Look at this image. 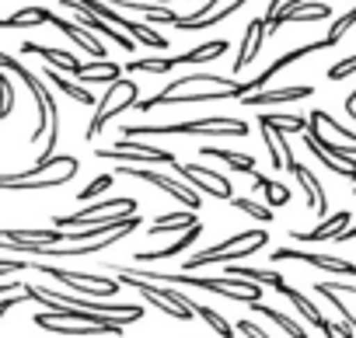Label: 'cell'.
Listing matches in <instances>:
<instances>
[{
	"instance_id": "cell-51",
	"label": "cell",
	"mask_w": 356,
	"mask_h": 338,
	"mask_svg": "<svg viewBox=\"0 0 356 338\" xmlns=\"http://www.w3.org/2000/svg\"><path fill=\"white\" fill-rule=\"evenodd\" d=\"M25 286L22 282H0V296H8V293H22Z\"/></svg>"
},
{
	"instance_id": "cell-52",
	"label": "cell",
	"mask_w": 356,
	"mask_h": 338,
	"mask_svg": "<svg viewBox=\"0 0 356 338\" xmlns=\"http://www.w3.org/2000/svg\"><path fill=\"white\" fill-rule=\"evenodd\" d=\"M283 4H286V0H269V11H266V18H273V15H276Z\"/></svg>"
},
{
	"instance_id": "cell-38",
	"label": "cell",
	"mask_w": 356,
	"mask_h": 338,
	"mask_svg": "<svg viewBox=\"0 0 356 338\" xmlns=\"http://www.w3.org/2000/svg\"><path fill=\"white\" fill-rule=\"evenodd\" d=\"M231 206H234L238 213L252 217L255 223H273V210H269V206H262V203H255L252 196H234V199H231Z\"/></svg>"
},
{
	"instance_id": "cell-34",
	"label": "cell",
	"mask_w": 356,
	"mask_h": 338,
	"mask_svg": "<svg viewBox=\"0 0 356 338\" xmlns=\"http://www.w3.org/2000/svg\"><path fill=\"white\" fill-rule=\"evenodd\" d=\"M49 15L46 8H22L8 18H0V28H35V25H49Z\"/></svg>"
},
{
	"instance_id": "cell-35",
	"label": "cell",
	"mask_w": 356,
	"mask_h": 338,
	"mask_svg": "<svg viewBox=\"0 0 356 338\" xmlns=\"http://www.w3.org/2000/svg\"><path fill=\"white\" fill-rule=\"evenodd\" d=\"M248 307H252L255 314H262V317H269V321H273L276 328H283V331H286L290 338H311L304 324H297L293 317H286V314H280V310H273V307H266L262 300H255V303H248Z\"/></svg>"
},
{
	"instance_id": "cell-30",
	"label": "cell",
	"mask_w": 356,
	"mask_h": 338,
	"mask_svg": "<svg viewBox=\"0 0 356 338\" xmlns=\"http://www.w3.org/2000/svg\"><path fill=\"white\" fill-rule=\"evenodd\" d=\"M259 126L266 129H276V133H307V119L304 115H293V112H259Z\"/></svg>"
},
{
	"instance_id": "cell-39",
	"label": "cell",
	"mask_w": 356,
	"mask_h": 338,
	"mask_svg": "<svg viewBox=\"0 0 356 338\" xmlns=\"http://www.w3.org/2000/svg\"><path fill=\"white\" fill-rule=\"evenodd\" d=\"M193 314H196V317H203V321H207V324H210V328L220 335V338H234V324H227V321H224V317H220L213 307H203V303H196V307H193Z\"/></svg>"
},
{
	"instance_id": "cell-9",
	"label": "cell",
	"mask_w": 356,
	"mask_h": 338,
	"mask_svg": "<svg viewBox=\"0 0 356 338\" xmlns=\"http://www.w3.org/2000/svg\"><path fill=\"white\" fill-rule=\"evenodd\" d=\"M98 160H115V164H175V153L171 150H161V146H147L140 140H119L115 146H98L95 150Z\"/></svg>"
},
{
	"instance_id": "cell-12",
	"label": "cell",
	"mask_w": 356,
	"mask_h": 338,
	"mask_svg": "<svg viewBox=\"0 0 356 338\" xmlns=\"http://www.w3.org/2000/svg\"><path fill=\"white\" fill-rule=\"evenodd\" d=\"M283 171H290V175L297 178V185H300V192H304L307 210H311V213H318V217H328V196H325V189H321V182L314 178L311 167H304V164L297 160V153L283 160Z\"/></svg>"
},
{
	"instance_id": "cell-43",
	"label": "cell",
	"mask_w": 356,
	"mask_h": 338,
	"mask_svg": "<svg viewBox=\"0 0 356 338\" xmlns=\"http://www.w3.org/2000/svg\"><path fill=\"white\" fill-rule=\"evenodd\" d=\"M259 129H262V140H266V150H269V160H273V171H280V167H283L280 133H276V129H266V126H259Z\"/></svg>"
},
{
	"instance_id": "cell-16",
	"label": "cell",
	"mask_w": 356,
	"mask_h": 338,
	"mask_svg": "<svg viewBox=\"0 0 356 338\" xmlns=\"http://www.w3.org/2000/svg\"><path fill=\"white\" fill-rule=\"evenodd\" d=\"M314 87L311 84H290V87H262V91H252L245 94L241 101L248 108H269V105H290V101H304L311 98Z\"/></svg>"
},
{
	"instance_id": "cell-37",
	"label": "cell",
	"mask_w": 356,
	"mask_h": 338,
	"mask_svg": "<svg viewBox=\"0 0 356 338\" xmlns=\"http://www.w3.org/2000/svg\"><path fill=\"white\" fill-rule=\"evenodd\" d=\"M280 293H283V296H286V300H290V303L297 307V314H300V317H304L307 324L321 328V321H325V317H321V310H318V307H314V303H311V300H307V296L300 293V289H293V286H283Z\"/></svg>"
},
{
	"instance_id": "cell-26",
	"label": "cell",
	"mask_w": 356,
	"mask_h": 338,
	"mask_svg": "<svg viewBox=\"0 0 356 338\" xmlns=\"http://www.w3.org/2000/svg\"><path fill=\"white\" fill-rule=\"evenodd\" d=\"M307 119H311V122H314V126H318V129L328 136V140H335V143H346V146H353V150H356V129H346V126H342V122H335V119H332L325 108H314Z\"/></svg>"
},
{
	"instance_id": "cell-14",
	"label": "cell",
	"mask_w": 356,
	"mask_h": 338,
	"mask_svg": "<svg viewBox=\"0 0 356 338\" xmlns=\"http://www.w3.org/2000/svg\"><path fill=\"white\" fill-rule=\"evenodd\" d=\"M119 276V286H129V289H136L147 303H154L161 314H168V317H175V321H193L196 314L193 310H186V307H178V303H171L168 296H161V289H157V282H147V279H136V276H126V272H115Z\"/></svg>"
},
{
	"instance_id": "cell-45",
	"label": "cell",
	"mask_w": 356,
	"mask_h": 338,
	"mask_svg": "<svg viewBox=\"0 0 356 338\" xmlns=\"http://www.w3.org/2000/svg\"><path fill=\"white\" fill-rule=\"evenodd\" d=\"M234 331H241L245 338H269V335H266V331H262L255 321H248V317H241V321L234 324Z\"/></svg>"
},
{
	"instance_id": "cell-41",
	"label": "cell",
	"mask_w": 356,
	"mask_h": 338,
	"mask_svg": "<svg viewBox=\"0 0 356 338\" xmlns=\"http://www.w3.org/2000/svg\"><path fill=\"white\" fill-rule=\"evenodd\" d=\"M11 108H15V84H11L8 70H0V126L11 115Z\"/></svg>"
},
{
	"instance_id": "cell-54",
	"label": "cell",
	"mask_w": 356,
	"mask_h": 338,
	"mask_svg": "<svg viewBox=\"0 0 356 338\" xmlns=\"http://www.w3.org/2000/svg\"><path fill=\"white\" fill-rule=\"evenodd\" d=\"M157 4H171V0H157Z\"/></svg>"
},
{
	"instance_id": "cell-44",
	"label": "cell",
	"mask_w": 356,
	"mask_h": 338,
	"mask_svg": "<svg viewBox=\"0 0 356 338\" xmlns=\"http://www.w3.org/2000/svg\"><path fill=\"white\" fill-rule=\"evenodd\" d=\"M356 74V56H346V60H339L335 67H328V81H346V77H353Z\"/></svg>"
},
{
	"instance_id": "cell-4",
	"label": "cell",
	"mask_w": 356,
	"mask_h": 338,
	"mask_svg": "<svg viewBox=\"0 0 356 338\" xmlns=\"http://www.w3.org/2000/svg\"><path fill=\"white\" fill-rule=\"evenodd\" d=\"M63 8H84V11H91L95 18H102V22H108V25H115L119 32H126L129 39H136L140 46H150V49H157V53H164L168 49V39L161 35V32H154L147 22H133V18H122L112 4H102V0H60Z\"/></svg>"
},
{
	"instance_id": "cell-18",
	"label": "cell",
	"mask_w": 356,
	"mask_h": 338,
	"mask_svg": "<svg viewBox=\"0 0 356 338\" xmlns=\"http://www.w3.org/2000/svg\"><path fill=\"white\" fill-rule=\"evenodd\" d=\"M266 18H252L248 25H245V39H241V49H238V56H234V74H241L245 67H252L255 60H259V53H262V42H266Z\"/></svg>"
},
{
	"instance_id": "cell-11",
	"label": "cell",
	"mask_w": 356,
	"mask_h": 338,
	"mask_svg": "<svg viewBox=\"0 0 356 338\" xmlns=\"http://www.w3.org/2000/svg\"><path fill=\"white\" fill-rule=\"evenodd\" d=\"M273 262H304V265H314V269H325V272H335V276H356V265L339 258V255H328V251H297V248H276L269 251Z\"/></svg>"
},
{
	"instance_id": "cell-33",
	"label": "cell",
	"mask_w": 356,
	"mask_h": 338,
	"mask_svg": "<svg viewBox=\"0 0 356 338\" xmlns=\"http://www.w3.org/2000/svg\"><path fill=\"white\" fill-rule=\"evenodd\" d=\"M178 67V60L175 56H133V60H126V74H168V70H175Z\"/></svg>"
},
{
	"instance_id": "cell-5",
	"label": "cell",
	"mask_w": 356,
	"mask_h": 338,
	"mask_svg": "<svg viewBox=\"0 0 356 338\" xmlns=\"http://www.w3.org/2000/svg\"><path fill=\"white\" fill-rule=\"evenodd\" d=\"M136 101H140V84H136L133 77H119V81H112V84L105 87V98L95 105V115H91L88 129H84V140H98L102 129H105V122H112L119 112L133 108Z\"/></svg>"
},
{
	"instance_id": "cell-22",
	"label": "cell",
	"mask_w": 356,
	"mask_h": 338,
	"mask_svg": "<svg viewBox=\"0 0 356 338\" xmlns=\"http://www.w3.org/2000/svg\"><path fill=\"white\" fill-rule=\"evenodd\" d=\"M349 213L346 210H339V213H332L321 227H314V230H290V237L293 241H300V244H318V241H335L346 227H349Z\"/></svg>"
},
{
	"instance_id": "cell-47",
	"label": "cell",
	"mask_w": 356,
	"mask_h": 338,
	"mask_svg": "<svg viewBox=\"0 0 356 338\" xmlns=\"http://www.w3.org/2000/svg\"><path fill=\"white\" fill-rule=\"evenodd\" d=\"M22 300H29V296H25V289H22V293H8V296H0V317H4L11 307H18Z\"/></svg>"
},
{
	"instance_id": "cell-3",
	"label": "cell",
	"mask_w": 356,
	"mask_h": 338,
	"mask_svg": "<svg viewBox=\"0 0 356 338\" xmlns=\"http://www.w3.org/2000/svg\"><path fill=\"white\" fill-rule=\"evenodd\" d=\"M266 244H269V234L255 227V230L234 234V237H227V241H220V244H213V248H207V251L189 255L186 265H182V272H196V269H207V265H231V262H238V258H248V255L262 251Z\"/></svg>"
},
{
	"instance_id": "cell-20",
	"label": "cell",
	"mask_w": 356,
	"mask_h": 338,
	"mask_svg": "<svg viewBox=\"0 0 356 338\" xmlns=\"http://www.w3.org/2000/svg\"><path fill=\"white\" fill-rule=\"evenodd\" d=\"M70 11H74V22H81L84 28H91L95 35H105V39H108V42H115L119 49H126V53H133V42H136V39H129L126 32H119L115 25H108V22H102V18H95V15H91V11H84V8H70ZM133 56H136V53H133Z\"/></svg>"
},
{
	"instance_id": "cell-40",
	"label": "cell",
	"mask_w": 356,
	"mask_h": 338,
	"mask_svg": "<svg viewBox=\"0 0 356 338\" xmlns=\"http://www.w3.org/2000/svg\"><path fill=\"white\" fill-rule=\"evenodd\" d=\"M353 25H356V8H353V11H346L342 18H335V22H332V28H328L325 42H328V46H339V42L346 39V32H349Z\"/></svg>"
},
{
	"instance_id": "cell-36",
	"label": "cell",
	"mask_w": 356,
	"mask_h": 338,
	"mask_svg": "<svg viewBox=\"0 0 356 338\" xmlns=\"http://www.w3.org/2000/svg\"><path fill=\"white\" fill-rule=\"evenodd\" d=\"M42 81H46V84H56V87H60V91H63L67 98H74L77 105H95V98H91V91H88V87H81V84L67 81V77H63L60 70H53V67H49V70L42 74Z\"/></svg>"
},
{
	"instance_id": "cell-2",
	"label": "cell",
	"mask_w": 356,
	"mask_h": 338,
	"mask_svg": "<svg viewBox=\"0 0 356 338\" xmlns=\"http://www.w3.org/2000/svg\"><path fill=\"white\" fill-rule=\"evenodd\" d=\"M126 140H140V136H224V140H238L248 136V122L234 119V115H210V119H189V122H161V126H122Z\"/></svg>"
},
{
	"instance_id": "cell-49",
	"label": "cell",
	"mask_w": 356,
	"mask_h": 338,
	"mask_svg": "<svg viewBox=\"0 0 356 338\" xmlns=\"http://www.w3.org/2000/svg\"><path fill=\"white\" fill-rule=\"evenodd\" d=\"M22 67V60H15V56H4V53H0V70H8V74H15Z\"/></svg>"
},
{
	"instance_id": "cell-17",
	"label": "cell",
	"mask_w": 356,
	"mask_h": 338,
	"mask_svg": "<svg viewBox=\"0 0 356 338\" xmlns=\"http://www.w3.org/2000/svg\"><path fill=\"white\" fill-rule=\"evenodd\" d=\"M49 25L56 28V32H63L81 53H88V56H95V60H108V53H105V46L95 39V32L91 28H84L81 22H67V18H60V15H49Z\"/></svg>"
},
{
	"instance_id": "cell-24",
	"label": "cell",
	"mask_w": 356,
	"mask_h": 338,
	"mask_svg": "<svg viewBox=\"0 0 356 338\" xmlns=\"http://www.w3.org/2000/svg\"><path fill=\"white\" fill-rule=\"evenodd\" d=\"M203 157H217L220 164H227L231 171H241V175H255L259 171V164L252 153H241V150H227V146H213V143H203L200 146Z\"/></svg>"
},
{
	"instance_id": "cell-7",
	"label": "cell",
	"mask_w": 356,
	"mask_h": 338,
	"mask_svg": "<svg viewBox=\"0 0 356 338\" xmlns=\"http://www.w3.org/2000/svg\"><path fill=\"white\" fill-rule=\"evenodd\" d=\"M112 175H126V178H140V182H147V185H154V189H161L164 196H171V199H178L186 210H200L203 206V192H196L189 182H182L178 175H164V171H154V167H133V164H126V167H115Z\"/></svg>"
},
{
	"instance_id": "cell-19",
	"label": "cell",
	"mask_w": 356,
	"mask_h": 338,
	"mask_svg": "<svg viewBox=\"0 0 356 338\" xmlns=\"http://www.w3.org/2000/svg\"><path fill=\"white\" fill-rule=\"evenodd\" d=\"M108 4L115 8V11H136V15H143L147 18V25H175L178 22V15L168 8V4H157V0H108Z\"/></svg>"
},
{
	"instance_id": "cell-27",
	"label": "cell",
	"mask_w": 356,
	"mask_h": 338,
	"mask_svg": "<svg viewBox=\"0 0 356 338\" xmlns=\"http://www.w3.org/2000/svg\"><path fill=\"white\" fill-rule=\"evenodd\" d=\"M200 220H196V210H178V213H161L150 227H147V234L150 237H161V234H168V230H189V227H196Z\"/></svg>"
},
{
	"instance_id": "cell-50",
	"label": "cell",
	"mask_w": 356,
	"mask_h": 338,
	"mask_svg": "<svg viewBox=\"0 0 356 338\" xmlns=\"http://www.w3.org/2000/svg\"><path fill=\"white\" fill-rule=\"evenodd\" d=\"M335 241H339V244H349V241H356V223H353V227H346V230H342Z\"/></svg>"
},
{
	"instance_id": "cell-53",
	"label": "cell",
	"mask_w": 356,
	"mask_h": 338,
	"mask_svg": "<svg viewBox=\"0 0 356 338\" xmlns=\"http://www.w3.org/2000/svg\"><path fill=\"white\" fill-rule=\"evenodd\" d=\"M321 331H325V338H339L335 328H332V321H321Z\"/></svg>"
},
{
	"instance_id": "cell-42",
	"label": "cell",
	"mask_w": 356,
	"mask_h": 338,
	"mask_svg": "<svg viewBox=\"0 0 356 338\" xmlns=\"http://www.w3.org/2000/svg\"><path fill=\"white\" fill-rule=\"evenodd\" d=\"M112 182H115V175H108V171H105V175H98L95 182H88V185L81 189V196H77V199H81V203H95L102 192H108V189H112Z\"/></svg>"
},
{
	"instance_id": "cell-25",
	"label": "cell",
	"mask_w": 356,
	"mask_h": 338,
	"mask_svg": "<svg viewBox=\"0 0 356 338\" xmlns=\"http://www.w3.org/2000/svg\"><path fill=\"white\" fill-rule=\"evenodd\" d=\"M224 276H231V279H248V282L269 286V289H276V293L286 286V282H283V276H280L276 269H252V265H238V262L224 265Z\"/></svg>"
},
{
	"instance_id": "cell-13",
	"label": "cell",
	"mask_w": 356,
	"mask_h": 338,
	"mask_svg": "<svg viewBox=\"0 0 356 338\" xmlns=\"http://www.w3.org/2000/svg\"><path fill=\"white\" fill-rule=\"evenodd\" d=\"M325 18H332V4H321V0H286L273 18H266V28L276 32L286 22H325Z\"/></svg>"
},
{
	"instance_id": "cell-6",
	"label": "cell",
	"mask_w": 356,
	"mask_h": 338,
	"mask_svg": "<svg viewBox=\"0 0 356 338\" xmlns=\"http://www.w3.org/2000/svg\"><path fill=\"white\" fill-rule=\"evenodd\" d=\"M35 269H39L46 279H56L60 286H67V289L77 293V296L112 300V296L119 293V279H105V276H91V272H70V269H60V265H49V262H35Z\"/></svg>"
},
{
	"instance_id": "cell-21",
	"label": "cell",
	"mask_w": 356,
	"mask_h": 338,
	"mask_svg": "<svg viewBox=\"0 0 356 338\" xmlns=\"http://www.w3.org/2000/svg\"><path fill=\"white\" fill-rule=\"evenodd\" d=\"M22 53H32V56H42L53 70H60V74H70V77H77L81 74V60L74 56V53H67V49H53V46H39V42H25L22 46Z\"/></svg>"
},
{
	"instance_id": "cell-28",
	"label": "cell",
	"mask_w": 356,
	"mask_h": 338,
	"mask_svg": "<svg viewBox=\"0 0 356 338\" xmlns=\"http://www.w3.org/2000/svg\"><path fill=\"white\" fill-rule=\"evenodd\" d=\"M200 234H203V223H196V227L182 230V237H178L171 248H164V251H136L133 258H136V262H161V258H175V255H182L186 248H193V244L200 241Z\"/></svg>"
},
{
	"instance_id": "cell-48",
	"label": "cell",
	"mask_w": 356,
	"mask_h": 338,
	"mask_svg": "<svg viewBox=\"0 0 356 338\" xmlns=\"http://www.w3.org/2000/svg\"><path fill=\"white\" fill-rule=\"evenodd\" d=\"M200 4H203V8H200L196 15H186V18H207V15H213V11H217V4H220V0H200Z\"/></svg>"
},
{
	"instance_id": "cell-31",
	"label": "cell",
	"mask_w": 356,
	"mask_h": 338,
	"mask_svg": "<svg viewBox=\"0 0 356 338\" xmlns=\"http://www.w3.org/2000/svg\"><path fill=\"white\" fill-rule=\"evenodd\" d=\"M252 189L255 192H266L262 199H266V206L269 210H280V206H290V199H293V192L283 185V182H273V178H266V175H252Z\"/></svg>"
},
{
	"instance_id": "cell-8",
	"label": "cell",
	"mask_w": 356,
	"mask_h": 338,
	"mask_svg": "<svg viewBox=\"0 0 356 338\" xmlns=\"http://www.w3.org/2000/svg\"><path fill=\"white\" fill-rule=\"evenodd\" d=\"M175 167V175L182 178V182H189L196 192H203V196H213V199H220V203H231L234 199V185H231V178L227 175H220L217 167H203V164H196V160H186V164H171Z\"/></svg>"
},
{
	"instance_id": "cell-46",
	"label": "cell",
	"mask_w": 356,
	"mask_h": 338,
	"mask_svg": "<svg viewBox=\"0 0 356 338\" xmlns=\"http://www.w3.org/2000/svg\"><path fill=\"white\" fill-rule=\"evenodd\" d=\"M29 262L25 258H0V276H11V272H25Z\"/></svg>"
},
{
	"instance_id": "cell-1",
	"label": "cell",
	"mask_w": 356,
	"mask_h": 338,
	"mask_svg": "<svg viewBox=\"0 0 356 338\" xmlns=\"http://www.w3.org/2000/svg\"><path fill=\"white\" fill-rule=\"evenodd\" d=\"M248 94V81H234V77H220V74H186L175 77L171 84H164L154 98L136 101L133 108L150 112L161 105H200V101H241Z\"/></svg>"
},
{
	"instance_id": "cell-15",
	"label": "cell",
	"mask_w": 356,
	"mask_h": 338,
	"mask_svg": "<svg viewBox=\"0 0 356 338\" xmlns=\"http://www.w3.org/2000/svg\"><path fill=\"white\" fill-rule=\"evenodd\" d=\"M321 49H332V46H328L325 39H314V42H304V46H297V49L283 53V56H280V60H273V63H269V67H266L259 77H252V81H248V94H252V91H262V87H266V84H269V81L280 74V70H286V67L300 63L304 56H311V53H321Z\"/></svg>"
},
{
	"instance_id": "cell-23",
	"label": "cell",
	"mask_w": 356,
	"mask_h": 338,
	"mask_svg": "<svg viewBox=\"0 0 356 338\" xmlns=\"http://www.w3.org/2000/svg\"><path fill=\"white\" fill-rule=\"evenodd\" d=\"M248 4V0H224V4L213 11V15H207V18H178L175 22V28H182V32H203V28H217L220 22H227L234 11H241Z\"/></svg>"
},
{
	"instance_id": "cell-10",
	"label": "cell",
	"mask_w": 356,
	"mask_h": 338,
	"mask_svg": "<svg viewBox=\"0 0 356 338\" xmlns=\"http://www.w3.org/2000/svg\"><path fill=\"white\" fill-rule=\"evenodd\" d=\"M112 213H136V199L133 196H108L102 203H88V210H81V213L56 217L53 223L60 230H77V227H91V223H98V220H105Z\"/></svg>"
},
{
	"instance_id": "cell-32",
	"label": "cell",
	"mask_w": 356,
	"mask_h": 338,
	"mask_svg": "<svg viewBox=\"0 0 356 338\" xmlns=\"http://www.w3.org/2000/svg\"><path fill=\"white\" fill-rule=\"evenodd\" d=\"M224 53H227V42L217 39V42H203V46L182 53V56H175V60H178V67H203V63H210V60H220Z\"/></svg>"
},
{
	"instance_id": "cell-29",
	"label": "cell",
	"mask_w": 356,
	"mask_h": 338,
	"mask_svg": "<svg viewBox=\"0 0 356 338\" xmlns=\"http://www.w3.org/2000/svg\"><path fill=\"white\" fill-rule=\"evenodd\" d=\"M119 77H122V67L112 63V60H91V63H84L81 74H77L81 84H112V81H119Z\"/></svg>"
}]
</instances>
